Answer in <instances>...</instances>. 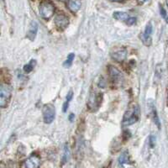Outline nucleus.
Listing matches in <instances>:
<instances>
[{
  "instance_id": "f257e3e1",
  "label": "nucleus",
  "mask_w": 168,
  "mask_h": 168,
  "mask_svg": "<svg viewBox=\"0 0 168 168\" xmlns=\"http://www.w3.org/2000/svg\"><path fill=\"white\" fill-rule=\"evenodd\" d=\"M12 87L7 83H2L0 86V107L5 108L11 99Z\"/></svg>"
},
{
  "instance_id": "f03ea898",
  "label": "nucleus",
  "mask_w": 168,
  "mask_h": 168,
  "mask_svg": "<svg viewBox=\"0 0 168 168\" xmlns=\"http://www.w3.org/2000/svg\"><path fill=\"white\" fill-rule=\"evenodd\" d=\"M55 12V6L51 2L45 0L39 5V14L45 19H50Z\"/></svg>"
},
{
  "instance_id": "7ed1b4c3",
  "label": "nucleus",
  "mask_w": 168,
  "mask_h": 168,
  "mask_svg": "<svg viewBox=\"0 0 168 168\" xmlns=\"http://www.w3.org/2000/svg\"><path fill=\"white\" fill-rule=\"evenodd\" d=\"M138 119H139V108L137 106H134L127 111L123 116V125H131L133 123H136Z\"/></svg>"
},
{
  "instance_id": "20e7f679",
  "label": "nucleus",
  "mask_w": 168,
  "mask_h": 168,
  "mask_svg": "<svg viewBox=\"0 0 168 168\" xmlns=\"http://www.w3.org/2000/svg\"><path fill=\"white\" fill-rule=\"evenodd\" d=\"M55 107L51 103L44 105L43 107V118L45 123H52V121L55 119Z\"/></svg>"
},
{
  "instance_id": "39448f33",
  "label": "nucleus",
  "mask_w": 168,
  "mask_h": 168,
  "mask_svg": "<svg viewBox=\"0 0 168 168\" xmlns=\"http://www.w3.org/2000/svg\"><path fill=\"white\" fill-rule=\"evenodd\" d=\"M108 73L110 76V78L113 83L115 84H121L123 81V74L121 73L120 71H118V69L114 67L113 66H108Z\"/></svg>"
},
{
  "instance_id": "423d86ee",
  "label": "nucleus",
  "mask_w": 168,
  "mask_h": 168,
  "mask_svg": "<svg viewBox=\"0 0 168 168\" xmlns=\"http://www.w3.org/2000/svg\"><path fill=\"white\" fill-rule=\"evenodd\" d=\"M69 24V19L65 14L58 13L55 17V24L59 29H65Z\"/></svg>"
},
{
  "instance_id": "0eeeda50",
  "label": "nucleus",
  "mask_w": 168,
  "mask_h": 168,
  "mask_svg": "<svg viewBox=\"0 0 168 168\" xmlns=\"http://www.w3.org/2000/svg\"><path fill=\"white\" fill-rule=\"evenodd\" d=\"M24 165L25 168H39L40 165V159L37 155H31L25 160Z\"/></svg>"
},
{
  "instance_id": "6e6552de",
  "label": "nucleus",
  "mask_w": 168,
  "mask_h": 168,
  "mask_svg": "<svg viewBox=\"0 0 168 168\" xmlns=\"http://www.w3.org/2000/svg\"><path fill=\"white\" fill-rule=\"evenodd\" d=\"M100 96H102V94H97V93H92L91 94L89 97V101H88V106L91 109H97L98 107H99L100 102H101V98L102 97H100Z\"/></svg>"
},
{
  "instance_id": "1a4fd4ad",
  "label": "nucleus",
  "mask_w": 168,
  "mask_h": 168,
  "mask_svg": "<svg viewBox=\"0 0 168 168\" xmlns=\"http://www.w3.org/2000/svg\"><path fill=\"white\" fill-rule=\"evenodd\" d=\"M37 32H38V24L35 21H32L29 24V30L27 32V37L30 40H34L36 36Z\"/></svg>"
},
{
  "instance_id": "9d476101",
  "label": "nucleus",
  "mask_w": 168,
  "mask_h": 168,
  "mask_svg": "<svg viewBox=\"0 0 168 168\" xmlns=\"http://www.w3.org/2000/svg\"><path fill=\"white\" fill-rule=\"evenodd\" d=\"M127 57V50L124 49L116 50L112 54V58L117 62H122Z\"/></svg>"
},
{
  "instance_id": "9b49d317",
  "label": "nucleus",
  "mask_w": 168,
  "mask_h": 168,
  "mask_svg": "<svg viewBox=\"0 0 168 168\" xmlns=\"http://www.w3.org/2000/svg\"><path fill=\"white\" fill-rule=\"evenodd\" d=\"M67 6L70 11H71L72 13H76L81 8V0H69Z\"/></svg>"
},
{
  "instance_id": "f8f14e48",
  "label": "nucleus",
  "mask_w": 168,
  "mask_h": 168,
  "mask_svg": "<svg viewBox=\"0 0 168 168\" xmlns=\"http://www.w3.org/2000/svg\"><path fill=\"white\" fill-rule=\"evenodd\" d=\"M113 16L115 19L120 21H126L129 17H130V16H129V14L127 13H125V12H120V11L114 12Z\"/></svg>"
},
{
  "instance_id": "ddd939ff",
  "label": "nucleus",
  "mask_w": 168,
  "mask_h": 168,
  "mask_svg": "<svg viewBox=\"0 0 168 168\" xmlns=\"http://www.w3.org/2000/svg\"><path fill=\"white\" fill-rule=\"evenodd\" d=\"M129 154L128 152H123L120 155L119 158H118V163L120 165H123V164H126V163H129Z\"/></svg>"
},
{
  "instance_id": "4468645a",
  "label": "nucleus",
  "mask_w": 168,
  "mask_h": 168,
  "mask_svg": "<svg viewBox=\"0 0 168 168\" xmlns=\"http://www.w3.org/2000/svg\"><path fill=\"white\" fill-rule=\"evenodd\" d=\"M35 64H36V60H30L28 64H26V65L24 66V72H26V73H29V72H31L32 70L34 69V66H35Z\"/></svg>"
},
{
  "instance_id": "2eb2a0df",
  "label": "nucleus",
  "mask_w": 168,
  "mask_h": 168,
  "mask_svg": "<svg viewBox=\"0 0 168 168\" xmlns=\"http://www.w3.org/2000/svg\"><path fill=\"white\" fill-rule=\"evenodd\" d=\"M140 39H141L142 42L144 45L149 46V45H151V37L150 36H146L144 34H140Z\"/></svg>"
},
{
  "instance_id": "dca6fc26",
  "label": "nucleus",
  "mask_w": 168,
  "mask_h": 168,
  "mask_svg": "<svg viewBox=\"0 0 168 168\" xmlns=\"http://www.w3.org/2000/svg\"><path fill=\"white\" fill-rule=\"evenodd\" d=\"M69 155H70V150H69L68 144H65V147H64V154H63L62 157V161L63 163L66 162L68 160Z\"/></svg>"
},
{
  "instance_id": "f3484780",
  "label": "nucleus",
  "mask_w": 168,
  "mask_h": 168,
  "mask_svg": "<svg viewBox=\"0 0 168 168\" xmlns=\"http://www.w3.org/2000/svg\"><path fill=\"white\" fill-rule=\"evenodd\" d=\"M74 57H75V54L74 53H71V54H69L67 55V58H66V60H65V62H64V66H66V67H68L71 65V63L73 61Z\"/></svg>"
},
{
  "instance_id": "a211bd4d",
  "label": "nucleus",
  "mask_w": 168,
  "mask_h": 168,
  "mask_svg": "<svg viewBox=\"0 0 168 168\" xmlns=\"http://www.w3.org/2000/svg\"><path fill=\"white\" fill-rule=\"evenodd\" d=\"M152 115H153V119H154V122H155V124L158 126V128L160 129V120H159V118H158L157 113H156V110H155V107H152Z\"/></svg>"
},
{
  "instance_id": "6ab92c4d",
  "label": "nucleus",
  "mask_w": 168,
  "mask_h": 168,
  "mask_svg": "<svg viewBox=\"0 0 168 168\" xmlns=\"http://www.w3.org/2000/svg\"><path fill=\"white\" fill-rule=\"evenodd\" d=\"M152 24H151V23H149L145 27V30L143 34L146 36H150V34H152Z\"/></svg>"
},
{
  "instance_id": "aec40b11",
  "label": "nucleus",
  "mask_w": 168,
  "mask_h": 168,
  "mask_svg": "<svg viewBox=\"0 0 168 168\" xmlns=\"http://www.w3.org/2000/svg\"><path fill=\"white\" fill-rule=\"evenodd\" d=\"M160 13L161 17L165 19V22L168 24V14L167 13H166V11H165V8H163V6L161 5H160Z\"/></svg>"
},
{
  "instance_id": "412c9836",
  "label": "nucleus",
  "mask_w": 168,
  "mask_h": 168,
  "mask_svg": "<svg viewBox=\"0 0 168 168\" xmlns=\"http://www.w3.org/2000/svg\"><path fill=\"white\" fill-rule=\"evenodd\" d=\"M135 22H136V18L135 17H129L125 21L126 24H128V25H133V24H135Z\"/></svg>"
},
{
  "instance_id": "4be33fe9",
  "label": "nucleus",
  "mask_w": 168,
  "mask_h": 168,
  "mask_svg": "<svg viewBox=\"0 0 168 168\" xmlns=\"http://www.w3.org/2000/svg\"><path fill=\"white\" fill-rule=\"evenodd\" d=\"M150 144L151 147H154L155 144V137L154 135H151L150 137Z\"/></svg>"
},
{
  "instance_id": "5701e85b",
  "label": "nucleus",
  "mask_w": 168,
  "mask_h": 168,
  "mask_svg": "<svg viewBox=\"0 0 168 168\" xmlns=\"http://www.w3.org/2000/svg\"><path fill=\"white\" fill-rule=\"evenodd\" d=\"M72 96H73V92H71V91H70L68 94H67V96H66V101L70 102L71 100V98H72Z\"/></svg>"
},
{
  "instance_id": "b1692460",
  "label": "nucleus",
  "mask_w": 168,
  "mask_h": 168,
  "mask_svg": "<svg viewBox=\"0 0 168 168\" xmlns=\"http://www.w3.org/2000/svg\"><path fill=\"white\" fill-rule=\"evenodd\" d=\"M69 106V102L68 101H66V102H64V104H63V112H66V109L68 108Z\"/></svg>"
},
{
  "instance_id": "393cba45",
  "label": "nucleus",
  "mask_w": 168,
  "mask_h": 168,
  "mask_svg": "<svg viewBox=\"0 0 168 168\" xmlns=\"http://www.w3.org/2000/svg\"><path fill=\"white\" fill-rule=\"evenodd\" d=\"M74 118V114L73 113H71L70 114V116H69V119H70V121H72V119Z\"/></svg>"
},
{
  "instance_id": "a878e982",
  "label": "nucleus",
  "mask_w": 168,
  "mask_h": 168,
  "mask_svg": "<svg viewBox=\"0 0 168 168\" xmlns=\"http://www.w3.org/2000/svg\"><path fill=\"white\" fill-rule=\"evenodd\" d=\"M149 0H138V2L140 3H146V2H148Z\"/></svg>"
},
{
  "instance_id": "bb28decb",
  "label": "nucleus",
  "mask_w": 168,
  "mask_h": 168,
  "mask_svg": "<svg viewBox=\"0 0 168 168\" xmlns=\"http://www.w3.org/2000/svg\"><path fill=\"white\" fill-rule=\"evenodd\" d=\"M112 1H114V2H120L122 0H112Z\"/></svg>"
},
{
  "instance_id": "cd10ccee",
  "label": "nucleus",
  "mask_w": 168,
  "mask_h": 168,
  "mask_svg": "<svg viewBox=\"0 0 168 168\" xmlns=\"http://www.w3.org/2000/svg\"><path fill=\"white\" fill-rule=\"evenodd\" d=\"M165 3H166V5H167L168 7V0H165Z\"/></svg>"
},
{
  "instance_id": "c85d7f7f",
  "label": "nucleus",
  "mask_w": 168,
  "mask_h": 168,
  "mask_svg": "<svg viewBox=\"0 0 168 168\" xmlns=\"http://www.w3.org/2000/svg\"><path fill=\"white\" fill-rule=\"evenodd\" d=\"M59 1H66V0H59Z\"/></svg>"
}]
</instances>
